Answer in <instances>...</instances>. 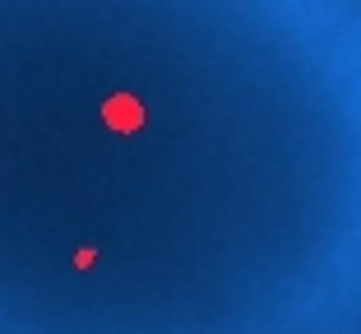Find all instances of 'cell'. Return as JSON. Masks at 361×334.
I'll use <instances>...</instances> for the list:
<instances>
[{
  "label": "cell",
  "mask_w": 361,
  "mask_h": 334,
  "mask_svg": "<svg viewBox=\"0 0 361 334\" xmlns=\"http://www.w3.org/2000/svg\"><path fill=\"white\" fill-rule=\"evenodd\" d=\"M75 270H93V251H88V246L75 256Z\"/></svg>",
  "instance_id": "obj_2"
},
{
  "label": "cell",
  "mask_w": 361,
  "mask_h": 334,
  "mask_svg": "<svg viewBox=\"0 0 361 334\" xmlns=\"http://www.w3.org/2000/svg\"><path fill=\"white\" fill-rule=\"evenodd\" d=\"M102 126L106 130L144 126V102H135V97H106V102H102Z\"/></svg>",
  "instance_id": "obj_1"
}]
</instances>
